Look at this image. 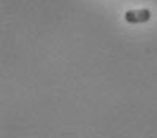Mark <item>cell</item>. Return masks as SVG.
Segmentation results:
<instances>
[{
    "mask_svg": "<svg viewBox=\"0 0 157 138\" xmlns=\"http://www.w3.org/2000/svg\"><path fill=\"white\" fill-rule=\"evenodd\" d=\"M151 11L147 8H143V10H130L124 14V19L130 24H143L147 22L151 19Z\"/></svg>",
    "mask_w": 157,
    "mask_h": 138,
    "instance_id": "cell-1",
    "label": "cell"
}]
</instances>
